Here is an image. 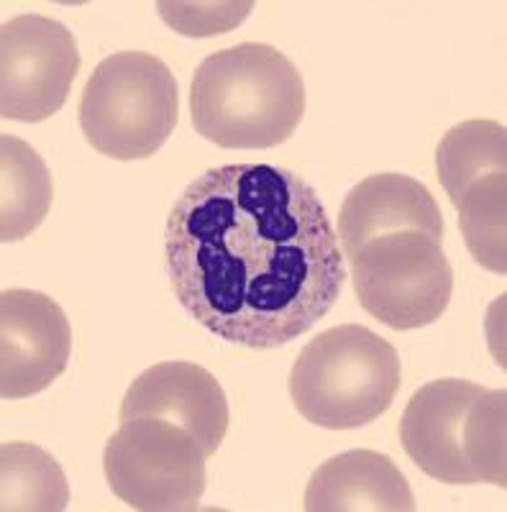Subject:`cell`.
Returning <instances> with one entry per match:
<instances>
[{
    "label": "cell",
    "instance_id": "obj_1",
    "mask_svg": "<svg viewBox=\"0 0 507 512\" xmlns=\"http://www.w3.org/2000/svg\"><path fill=\"white\" fill-rule=\"evenodd\" d=\"M164 251L187 315L257 351L305 336L346 282L315 187L272 164H226L195 177L172 205Z\"/></svg>",
    "mask_w": 507,
    "mask_h": 512
},
{
    "label": "cell",
    "instance_id": "obj_2",
    "mask_svg": "<svg viewBox=\"0 0 507 512\" xmlns=\"http://www.w3.org/2000/svg\"><path fill=\"white\" fill-rule=\"evenodd\" d=\"M303 113V77L269 44H239L208 54L190 85L195 131L223 149L285 144Z\"/></svg>",
    "mask_w": 507,
    "mask_h": 512
},
{
    "label": "cell",
    "instance_id": "obj_3",
    "mask_svg": "<svg viewBox=\"0 0 507 512\" xmlns=\"http://www.w3.org/2000/svg\"><path fill=\"white\" fill-rule=\"evenodd\" d=\"M400 374L403 364L387 338L346 323L305 344L290 372V397L308 423L354 431L390 410Z\"/></svg>",
    "mask_w": 507,
    "mask_h": 512
},
{
    "label": "cell",
    "instance_id": "obj_4",
    "mask_svg": "<svg viewBox=\"0 0 507 512\" xmlns=\"http://www.w3.org/2000/svg\"><path fill=\"white\" fill-rule=\"evenodd\" d=\"M88 144L118 162L149 159L180 118V90L167 64L149 52H116L90 75L80 98Z\"/></svg>",
    "mask_w": 507,
    "mask_h": 512
},
{
    "label": "cell",
    "instance_id": "obj_5",
    "mask_svg": "<svg viewBox=\"0 0 507 512\" xmlns=\"http://www.w3.org/2000/svg\"><path fill=\"white\" fill-rule=\"evenodd\" d=\"M349 259L359 303L392 331L431 326L449 308L454 269L441 241L426 233H385Z\"/></svg>",
    "mask_w": 507,
    "mask_h": 512
},
{
    "label": "cell",
    "instance_id": "obj_6",
    "mask_svg": "<svg viewBox=\"0 0 507 512\" xmlns=\"http://www.w3.org/2000/svg\"><path fill=\"white\" fill-rule=\"evenodd\" d=\"M198 438L164 418H131L108 438L103 469L113 495L141 512L195 510L208 472Z\"/></svg>",
    "mask_w": 507,
    "mask_h": 512
},
{
    "label": "cell",
    "instance_id": "obj_7",
    "mask_svg": "<svg viewBox=\"0 0 507 512\" xmlns=\"http://www.w3.org/2000/svg\"><path fill=\"white\" fill-rule=\"evenodd\" d=\"M80 70L77 39L65 24L24 13L0 29V116L39 123L62 111Z\"/></svg>",
    "mask_w": 507,
    "mask_h": 512
},
{
    "label": "cell",
    "instance_id": "obj_8",
    "mask_svg": "<svg viewBox=\"0 0 507 512\" xmlns=\"http://www.w3.org/2000/svg\"><path fill=\"white\" fill-rule=\"evenodd\" d=\"M72 328L65 310L36 290L0 295V395L24 400L65 374Z\"/></svg>",
    "mask_w": 507,
    "mask_h": 512
},
{
    "label": "cell",
    "instance_id": "obj_9",
    "mask_svg": "<svg viewBox=\"0 0 507 512\" xmlns=\"http://www.w3.org/2000/svg\"><path fill=\"white\" fill-rule=\"evenodd\" d=\"M118 418L175 420L198 438L205 456H213L228 433V400L221 382L200 364L162 361L131 382Z\"/></svg>",
    "mask_w": 507,
    "mask_h": 512
},
{
    "label": "cell",
    "instance_id": "obj_10",
    "mask_svg": "<svg viewBox=\"0 0 507 512\" xmlns=\"http://www.w3.org/2000/svg\"><path fill=\"white\" fill-rule=\"evenodd\" d=\"M484 392L467 379L423 384L400 420V441L420 472L443 484H477L461 451V428L474 400Z\"/></svg>",
    "mask_w": 507,
    "mask_h": 512
},
{
    "label": "cell",
    "instance_id": "obj_11",
    "mask_svg": "<svg viewBox=\"0 0 507 512\" xmlns=\"http://www.w3.org/2000/svg\"><path fill=\"white\" fill-rule=\"evenodd\" d=\"M397 231L443 239L441 208L423 182L400 172H382L351 187L338 213V236L346 256L377 236Z\"/></svg>",
    "mask_w": 507,
    "mask_h": 512
},
{
    "label": "cell",
    "instance_id": "obj_12",
    "mask_svg": "<svg viewBox=\"0 0 507 512\" xmlns=\"http://www.w3.org/2000/svg\"><path fill=\"white\" fill-rule=\"evenodd\" d=\"M308 512H413L405 474L387 454L354 448L323 461L305 489Z\"/></svg>",
    "mask_w": 507,
    "mask_h": 512
},
{
    "label": "cell",
    "instance_id": "obj_13",
    "mask_svg": "<svg viewBox=\"0 0 507 512\" xmlns=\"http://www.w3.org/2000/svg\"><path fill=\"white\" fill-rule=\"evenodd\" d=\"M0 241H24L44 223L54 200L52 175L31 144L3 134L0 139Z\"/></svg>",
    "mask_w": 507,
    "mask_h": 512
},
{
    "label": "cell",
    "instance_id": "obj_14",
    "mask_svg": "<svg viewBox=\"0 0 507 512\" xmlns=\"http://www.w3.org/2000/svg\"><path fill=\"white\" fill-rule=\"evenodd\" d=\"M70 505L65 469L36 443L11 441L0 448V510L62 512Z\"/></svg>",
    "mask_w": 507,
    "mask_h": 512
},
{
    "label": "cell",
    "instance_id": "obj_15",
    "mask_svg": "<svg viewBox=\"0 0 507 512\" xmlns=\"http://www.w3.org/2000/svg\"><path fill=\"white\" fill-rule=\"evenodd\" d=\"M507 128L500 121H464L443 136L436 149V169L454 208L482 177L505 172Z\"/></svg>",
    "mask_w": 507,
    "mask_h": 512
},
{
    "label": "cell",
    "instance_id": "obj_16",
    "mask_svg": "<svg viewBox=\"0 0 507 512\" xmlns=\"http://www.w3.org/2000/svg\"><path fill=\"white\" fill-rule=\"evenodd\" d=\"M459 226L464 244L479 267L507 272V177L505 172L482 177L459 200Z\"/></svg>",
    "mask_w": 507,
    "mask_h": 512
},
{
    "label": "cell",
    "instance_id": "obj_17",
    "mask_svg": "<svg viewBox=\"0 0 507 512\" xmlns=\"http://www.w3.org/2000/svg\"><path fill=\"white\" fill-rule=\"evenodd\" d=\"M505 405L507 392L502 387L492 392L484 390L469 405L464 428H461V451L477 477V484H495L500 489L507 487Z\"/></svg>",
    "mask_w": 507,
    "mask_h": 512
},
{
    "label": "cell",
    "instance_id": "obj_18",
    "mask_svg": "<svg viewBox=\"0 0 507 512\" xmlns=\"http://www.w3.org/2000/svg\"><path fill=\"white\" fill-rule=\"evenodd\" d=\"M164 24L182 36L226 34L249 16L254 3H157Z\"/></svg>",
    "mask_w": 507,
    "mask_h": 512
}]
</instances>
